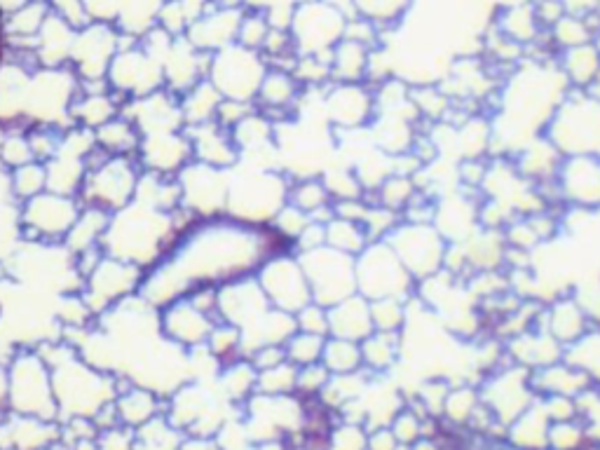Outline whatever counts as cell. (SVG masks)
Here are the masks:
<instances>
[{"label":"cell","mask_w":600,"mask_h":450,"mask_svg":"<svg viewBox=\"0 0 600 450\" xmlns=\"http://www.w3.org/2000/svg\"><path fill=\"white\" fill-rule=\"evenodd\" d=\"M286 249L270 225H249L230 216L197 221L172 254L146 272L139 296L162 310L202 286H223L256 275L270 256Z\"/></svg>","instance_id":"1"},{"label":"cell","mask_w":600,"mask_h":450,"mask_svg":"<svg viewBox=\"0 0 600 450\" xmlns=\"http://www.w3.org/2000/svg\"><path fill=\"white\" fill-rule=\"evenodd\" d=\"M195 223L197 218L183 207L174 214H167L158 207L134 200L125 209L111 214L101 249L106 256L134 263L148 272L172 254L181 237Z\"/></svg>","instance_id":"2"},{"label":"cell","mask_w":600,"mask_h":450,"mask_svg":"<svg viewBox=\"0 0 600 450\" xmlns=\"http://www.w3.org/2000/svg\"><path fill=\"white\" fill-rule=\"evenodd\" d=\"M289 190L291 181L279 169H233L225 216L249 225H270L289 202Z\"/></svg>","instance_id":"3"},{"label":"cell","mask_w":600,"mask_h":450,"mask_svg":"<svg viewBox=\"0 0 600 450\" xmlns=\"http://www.w3.org/2000/svg\"><path fill=\"white\" fill-rule=\"evenodd\" d=\"M10 371V411L17 415L54 420L59 413L54 397L52 368L38 350H19L8 361Z\"/></svg>","instance_id":"4"},{"label":"cell","mask_w":600,"mask_h":450,"mask_svg":"<svg viewBox=\"0 0 600 450\" xmlns=\"http://www.w3.org/2000/svg\"><path fill=\"white\" fill-rule=\"evenodd\" d=\"M143 169L136 158H108L101 165L87 169L78 200L83 207H97L108 214L125 209L134 202Z\"/></svg>","instance_id":"5"},{"label":"cell","mask_w":600,"mask_h":450,"mask_svg":"<svg viewBox=\"0 0 600 450\" xmlns=\"http://www.w3.org/2000/svg\"><path fill=\"white\" fill-rule=\"evenodd\" d=\"M298 258L310 282L315 303L333 308L340 300L357 293V256L343 254L331 247H319L298 254Z\"/></svg>","instance_id":"6"},{"label":"cell","mask_w":600,"mask_h":450,"mask_svg":"<svg viewBox=\"0 0 600 450\" xmlns=\"http://www.w3.org/2000/svg\"><path fill=\"white\" fill-rule=\"evenodd\" d=\"M19 228L26 242L36 244H64L66 235L78 221L83 202L45 190L43 195L19 204Z\"/></svg>","instance_id":"7"},{"label":"cell","mask_w":600,"mask_h":450,"mask_svg":"<svg viewBox=\"0 0 600 450\" xmlns=\"http://www.w3.org/2000/svg\"><path fill=\"white\" fill-rule=\"evenodd\" d=\"M265 73H268V64L261 52L230 45L211 57L207 80L221 92L223 99L256 104V94L261 90Z\"/></svg>","instance_id":"8"},{"label":"cell","mask_w":600,"mask_h":450,"mask_svg":"<svg viewBox=\"0 0 600 450\" xmlns=\"http://www.w3.org/2000/svg\"><path fill=\"white\" fill-rule=\"evenodd\" d=\"M258 284L265 296H268L272 308L296 315L312 303L310 282L305 277L303 265H300L298 254H293L291 249L279 251V254L270 256L256 272Z\"/></svg>","instance_id":"9"},{"label":"cell","mask_w":600,"mask_h":450,"mask_svg":"<svg viewBox=\"0 0 600 450\" xmlns=\"http://www.w3.org/2000/svg\"><path fill=\"white\" fill-rule=\"evenodd\" d=\"M143 277H146V270L139 268V265L120 261V258L113 256H104L97 268L85 277L83 291L80 293H83L87 305H90L99 319L104 312L122 303V300L136 296L141 289Z\"/></svg>","instance_id":"10"},{"label":"cell","mask_w":600,"mask_h":450,"mask_svg":"<svg viewBox=\"0 0 600 450\" xmlns=\"http://www.w3.org/2000/svg\"><path fill=\"white\" fill-rule=\"evenodd\" d=\"M345 24L347 19L333 5L322 3V0L298 5L289 24L298 57L333 50L345 36Z\"/></svg>","instance_id":"11"},{"label":"cell","mask_w":600,"mask_h":450,"mask_svg":"<svg viewBox=\"0 0 600 450\" xmlns=\"http://www.w3.org/2000/svg\"><path fill=\"white\" fill-rule=\"evenodd\" d=\"M181 186V207L188 209L197 221L225 216L230 190V172L190 162L176 176Z\"/></svg>","instance_id":"12"},{"label":"cell","mask_w":600,"mask_h":450,"mask_svg":"<svg viewBox=\"0 0 600 450\" xmlns=\"http://www.w3.org/2000/svg\"><path fill=\"white\" fill-rule=\"evenodd\" d=\"M406 279V265L390 244H368L357 256V293L366 300L399 298L406 289Z\"/></svg>","instance_id":"13"},{"label":"cell","mask_w":600,"mask_h":450,"mask_svg":"<svg viewBox=\"0 0 600 450\" xmlns=\"http://www.w3.org/2000/svg\"><path fill=\"white\" fill-rule=\"evenodd\" d=\"M108 85H111V92L122 94L125 101L148 97L165 87V68L141 45H136L132 50L115 54L113 64L108 68Z\"/></svg>","instance_id":"14"},{"label":"cell","mask_w":600,"mask_h":450,"mask_svg":"<svg viewBox=\"0 0 600 450\" xmlns=\"http://www.w3.org/2000/svg\"><path fill=\"white\" fill-rule=\"evenodd\" d=\"M120 52V33L113 24L90 22L78 31L73 43L71 61L80 83H94V80H108L115 54Z\"/></svg>","instance_id":"15"},{"label":"cell","mask_w":600,"mask_h":450,"mask_svg":"<svg viewBox=\"0 0 600 450\" xmlns=\"http://www.w3.org/2000/svg\"><path fill=\"white\" fill-rule=\"evenodd\" d=\"M270 310L272 305L256 275L218 286V319L235 324L242 331V338L249 336Z\"/></svg>","instance_id":"16"},{"label":"cell","mask_w":600,"mask_h":450,"mask_svg":"<svg viewBox=\"0 0 600 450\" xmlns=\"http://www.w3.org/2000/svg\"><path fill=\"white\" fill-rule=\"evenodd\" d=\"M120 115L132 120L141 136L169 134L186 129V122H183L181 113V97L169 92L167 87L148 94V97L127 101V104L122 106Z\"/></svg>","instance_id":"17"},{"label":"cell","mask_w":600,"mask_h":450,"mask_svg":"<svg viewBox=\"0 0 600 450\" xmlns=\"http://www.w3.org/2000/svg\"><path fill=\"white\" fill-rule=\"evenodd\" d=\"M218 319L202 312L188 296L165 305L160 310V329L162 336L172 340L183 350H195V347L207 345V338Z\"/></svg>","instance_id":"18"},{"label":"cell","mask_w":600,"mask_h":450,"mask_svg":"<svg viewBox=\"0 0 600 450\" xmlns=\"http://www.w3.org/2000/svg\"><path fill=\"white\" fill-rule=\"evenodd\" d=\"M143 172L158 176H179L186 165L193 162V143L186 129L169 134L141 136V148L136 155Z\"/></svg>","instance_id":"19"},{"label":"cell","mask_w":600,"mask_h":450,"mask_svg":"<svg viewBox=\"0 0 600 450\" xmlns=\"http://www.w3.org/2000/svg\"><path fill=\"white\" fill-rule=\"evenodd\" d=\"M186 134L193 143V160L202 165L223 169V172H233L240 165L242 155L240 148L233 139V132L228 127L218 125V122H207V125L186 127Z\"/></svg>","instance_id":"20"},{"label":"cell","mask_w":600,"mask_h":450,"mask_svg":"<svg viewBox=\"0 0 600 450\" xmlns=\"http://www.w3.org/2000/svg\"><path fill=\"white\" fill-rule=\"evenodd\" d=\"M242 17L244 12L237 8H214L190 22L186 38L195 50L216 54L235 43Z\"/></svg>","instance_id":"21"},{"label":"cell","mask_w":600,"mask_h":450,"mask_svg":"<svg viewBox=\"0 0 600 450\" xmlns=\"http://www.w3.org/2000/svg\"><path fill=\"white\" fill-rule=\"evenodd\" d=\"M298 101V80L291 71L282 68H268L261 90L256 94V108L265 118H270L275 125L279 120H289L291 111Z\"/></svg>","instance_id":"22"},{"label":"cell","mask_w":600,"mask_h":450,"mask_svg":"<svg viewBox=\"0 0 600 450\" xmlns=\"http://www.w3.org/2000/svg\"><path fill=\"white\" fill-rule=\"evenodd\" d=\"M371 108V97H368V92L357 83H340L338 87H333L331 94H326L324 99L326 118H329L331 125L345 129L364 125L368 115H371Z\"/></svg>","instance_id":"23"},{"label":"cell","mask_w":600,"mask_h":450,"mask_svg":"<svg viewBox=\"0 0 600 450\" xmlns=\"http://www.w3.org/2000/svg\"><path fill=\"white\" fill-rule=\"evenodd\" d=\"M373 331L371 300L359 296V293H354V296L340 300V303L329 308V336L361 343Z\"/></svg>","instance_id":"24"},{"label":"cell","mask_w":600,"mask_h":450,"mask_svg":"<svg viewBox=\"0 0 600 450\" xmlns=\"http://www.w3.org/2000/svg\"><path fill=\"white\" fill-rule=\"evenodd\" d=\"M78 31L71 22L52 12L38 33V61L43 68H64L66 61H71L73 43Z\"/></svg>","instance_id":"25"},{"label":"cell","mask_w":600,"mask_h":450,"mask_svg":"<svg viewBox=\"0 0 600 450\" xmlns=\"http://www.w3.org/2000/svg\"><path fill=\"white\" fill-rule=\"evenodd\" d=\"M45 167L47 190L68 197L80 195L87 176V158H83L80 153H73V150L68 148H59V153L54 155L50 162H45Z\"/></svg>","instance_id":"26"},{"label":"cell","mask_w":600,"mask_h":450,"mask_svg":"<svg viewBox=\"0 0 600 450\" xmlns=\"http://www.w3.org/2000/svg\"><path fill=\"white\" fill-rule=\"evenodd\" d=\"M122 106H125V101H120V97L115 92H101V94L80 92L71 106V118L75 125L97 132L99 127L106 125V122L118 118L122 113Z\"/></svg>","instance_id":"27"},{"label":"cell","mask_w":600,"mask_h":450,"mask_svg":"<svg viewBox=\"0 0 600 450\" xmlns=\"http://www.w3.org/2000/svg\"><path fill=\"white\" fill-rule=\"evenodd\" d=\"M331 193L326 188L324 179H315V176H305V179L291 181L289 190V204L305 211L312 221L329 223L333 216V204H331Z\"/></svg>","instance_id":"28"},{"label":"cell","mask_w":600,"mask_h":450,"mask_svg":"<svg viewBox=\"0 0 600 450\" xmlns=\"http://www.w3.org/2000/svg\"><path fill=\"white\" fill-rule=\"evenodd\" d=\"M108 223H111V214H108V211L97 207H83L78 221H75V225L71 228V233L66 235L64 247L71 251L73 256L83 254L87 249L101 247V240H104Z\"/></svg>","instance_id":"29"},{"label":"cell","mask_w":600,"mask_h":450,"mask_svg":"<svg viewBox=\"0 0 600 450\" xmlns=\"http://www.w3.org/2000/svg\"><path fill=\"white\" fill-rule=\"evenodd\" d=\"M94 136H97V146L113 158H136L139 155L141 132L125 115L106 122L104 127L94 132Z\"/></svg>","instance_id":"30"},{"label":"cell","mask_w":600,"mask_h":450,"mask_svg":"<svg viewBox=\"0 0 600 450\" xmlns=\"http://www.w3.org/2000/svg\"><path fill=\"white\" fill-rule=\"evenodd\" d=\"M167 0H122L120 15L115 19L120 33L141 40L146 33H150L160 22L162 5Z\"/></svg>","instance_id":"31"},{"label":"cell","mask_w":600,"mask_h":450,"mask_svg":"<svg viewBox=\"0 0 600 450\" xmlns=\"http://www.w3.org/2000/svg\"><path fill=\"white\" fill-rule=\"evenodd\" d=\"M221 101H223L221 92H218L209 80H202V83H197L193 90L181 94V113L186 127H197V125H207V122H214Z\"/></svg>","instance_id":"32"},{"label":"cell","mask_w":600,"mask_h":450,"mask_svg":"<svg viewBox=\"0 0 600 450\" xmlns=\"http://www.w3.org/2000/svg\"><path fill=\"white\" fill-rule=\"evenodd\" d=\"M120 422L125 427H143L150 420L158 418V394L153 390H141V387H129L115 397Z\"/></svg>","instance_id":"33"},{"label":"cell","mask_w":600,"mask_h":450,"mask_svg":"<svg viewBox=\"0 0 600 450\" xmlns=\"http://www.w3.org/2000/svg\"><path fill=\"white\" fill-rule=\"evenodd\" d=\"M368 59L371 57H368L366 45L343 38L333 47L331 78L340 80V83H359L368 73Z\"/></svg>","instance_id":"34"},{"label":"cell","mask_w":600,"mask_h":450,"mask_svg":"<svg viewBox=\"0 0 600 450\" xmlns=\"http://www.w3.org/2000/svg\"><path fill=\"white\" fill-rule=\"evenodd\" d=\"M326 247L343 251V254L359 256L368 247L366 228L357 221H347V218L333 216L326 223Z\"/></svg>","instance_id":"35"},{"label":"cell","mask_w":600,"mask_h":450,"mask_svg":"<svg viewBox=\"0 0 600 450\" xmlns=\"http://www.w3.org/2000/svg\"><path fill=\"white\" fill-rule=\"evenodd\" d=\"M8 181H10V195L15 197L19 204H24L33 200V197L43 195L47 190V167L43 162L33 160L29 165L8 172Z\"/></svg>","instance_id":"36"},{"label":"cell","mask_w":600,"mask_h":450,"mask_svg":"<svg viewBox=\"0 0 600 450\" xmlns=\"http://www.w3.org/2000/svg\"><path fill=\"white\" fill-rule=\"evenodd\" d=\"M207 352L214 357L218 364H233V361L244 357V347H242V331L237 329L235 324L221 322L218 319L214 329H211L209 338H207Z\"/></svg>","instance_id":"37"},{"label":"cell","mask_w":600,"mask_h":450,"mask_svg":"<svg viewBox=\"0 0 600 450\" xmlns=\"http://www.w3.org/2000/svg\"><path fill=\"white\" fill-rule=\"evenodd\" d=\"M364 361V354H361V343H354V340H345V338H326L324 345V354H322V364L329 368L331 375H347L354 373Z\"/></svg>","instance_id":"38"},{"label":"cell","mask_w":600,"mask_h":450,"mask_svg":"<svg viewBox=\"0 0 600 450\" xmlns=\"http://www.w3.org/2000/svg\"><path fill=\"white\" fill-rule=\"evenodd\" d=\"M258 371L247 357L225 364L221 373V390L228 399H247L254 397L251 392H256Z\"/></svg>","instance_id":"39"},{"label":"cell","mask_w":600,"mask_h":450,"mask_svg":"<svg viewBox=\"0 0 600 450\" xmlns=\"http://www.w3.org/2000/svg\"><path fill=\"white\" fill-rule=\"evenodd\" d=\"M33 160H36V155H33L29 141V129L5 127L3 136H0V162H3L5 172L29 165Z\"/></svg>","instance_id":"40"},{"label":"cell","mask_w":600,"mask_h":450,"mask_svg":"<svg viewBox=\"0 0 600 450\" xmlns=\"http://www.w3.org/2000/svg\"><path fill=\"white\" fill-rule=\"evenodd\" d=\"M298 366L291 364L289 359L284 364L272 366L268 371H258L256 392L268 394V397H291L296 392Z\"/></svg>","instance_id":"41"},{"label":"cell","mask_w":600,"mask_h":450,"mask_svg":"<svg viewBox=\"0 0 600 450\" xmlns=\"http://www.w3.org/2000/svg\"><path fill=\"white\" fill-rule=\"evenodd\" d=\"M324 345L326 338L324 336H315V333H305V331H296L293 336L286 340L284 350H286V359L291 364L300 366H310L322 361L324 354Z\"/></svg>","instance_id":"42"},{"label":"cell","mask_w":600,"mask_h":450,"mask_svg":"<svg viewBox=\"0 0 600 450\" xmlns=\"http://www.w3.org/2000/svg\"><path fill=\"white\" fill-rule=\"evenodd\" d=\"M57 319L64 324V329H90L92 319H97L83 293H66L57 305Z\"/></svg>","instance_id":"43"},{"label":"cell","mask_w":600,"mask_h":450,"mask_svg":"<svg viewBox=\"0 0 600 450\" xmlns=\"http://www.w3.org/2000/svg\"><path fill=\"white\" fill-rule=\"evenodd\" d=\"M310 221L312 218L305 214V211H300L298 207H293V204L286 202L284 207L277 211V216L270 221V228L275 230V233L286 242V247L293 251V242H296L300 233L308 228Z\"/></svg>","instance_id":"44"},{"label":"cell","mask_w":600,"mask_h":450,"mask_svg":"<svg viewBox=\"0 0 600 450\" xmlns=\"http://www.w3.org/2000/svg\"><path fill=\"white\" fill-rule=\"evenodd\" d=\"M598 68H600V50H596L593 45H579V47H570L568 52V71L579 83H591V80L598 78Z\"/></svg>","instance_id":"45"},{"label":"cell","mask_w":600,"mask_h":450,"mask_svg":"<svg viewBox=\"0 0 600 450\" xmlns=\"http://www.w3.org/2000/svg\"><path fill=\"white\" fill-rule=\"evenodd\" d=\"M361 354L366 364L373 368H385L394 359V333L373 331L366 340H361Z\"/></svg>","instance_id":"46"},{"label":"cell","mask_w":600,"mask_h":450,"mask_svg":"<svg viewBox=\"0 0 600 450\" xmlns=\"http://www.w3.org/2000/svg\"><path fill=\"white\" fill-rule=\"evenodd\" d=\"M270 19L263 15V12H251V15L242 17L240 31H237V45L247 47V50L261 52V47L265 43V38H268L270 33Z\"/></svg>","instance_id":"47"},{"label":"cell","mask_w":600,"mask_h":450,"mask_svg":"<svg viewBox=\"0 0 600 450\" xmlns=\"http://www.w3.org/2000/svg\"><path fill=\"white\" fill-rule=\"evenodd\" d=\"M408 0H354V8L364 19L373 24L392 22L401 15Z\"/></svg>","instance_id":"48"},{"label":"cell","mask_w":600,"mask_h":450,"mask_svg":"<svg viewBox=\"0 0 600 450\" xmlns=\"http://www.w3.org/2000/svg\"><path fill=\"white\" fill-rule=\"evenodd\" d=\"M371 317H373V329L394 333L401 326L404 319V310H401L399 298H380L371 300Z\"/></svg>","instance_id":"49"},{"label":"cell","mask_w":600,"mask_h":450,"mask_svg":"<svg viewBox=\"0 0 600 450\" xmlns=\"http://www.w3.org/2000/svg\"><path fill=\"white\" fill-rule=\"evenodd\" d=\"M331 380V371L326 368L322 361L310 366H300L298 368V380H296V392L305 394V397H315V394H322L326 390Z\"/></svg>","instance_id":"50"},{"label":"cell","mask_w":600,"mask_h":450,"mask_svg":"<svg viewBox=\"0 0 600 450\" xmlns=\"http://www.w3.org/2000/svg\"><path fill=\"white\" fill-rule=\"evenodd\" d=\"M296 324H298V331L329 338V308H324V305H319L312 300V303L305 305L303 310L296 312Z\"/></svg>","instance_id":"51"},{"label":"cell","mask_w":600,"mask_h":450,"mask_svg":"<svg viewBox=\"0 0 600 450\" xmlns=\"http://www.w3.org/2000/svg\"><path fill=\"white\" fill-rule=\"evenodd\" d=\"M322 179L326 183V188H329L331 197H338V202L340 200H357L361 193L357 176L347 174L345 169H329Z\"/></svg>","instance_id":"52"},{"label":"cell","mask_w":600,"mask_h":450,"mask_svg":"<svg viewBox=\"0 0 600 450\" xmlns=\"http://www.w3.org/2000/svg\"><path fill=\"white\" fill-rule=\"evenodd\" d=\"M556 36L561 43L570 45V47H579V45H586L589 43L591 38V31L586 29L584 19H575V17H563L561 22H558L556 26Z\"/></svg>","instance_id":"53"},{"label":"cell","mask_w":600,"mask_h":450,"mask_svg":"<svg viewBox=\"0 0 600 450\" xmlns=\"http://www.w3.org/2000/svg\"><path fill=\"white\" fill-rule=\"evenodd\" d=\"M94 441H97L99 450H134L132 427L115 425L111 429H101Z\"/></svg>","instance_id":"54"},{"label":"cell","mask_w":600,"mask_h":450,"mask_svg":"<svg viewBox=\"0 0 600 450\" xmlns=\"http://www.w3.org/2000/svg\"><path fill=\"white\" fill-rule=\"evenodd\" d=\"M256 111V104H249V101H233V99H223L221 106H218L216 113V122L218 125L233 129L235 125Z\"/></svg>","instance_id":"55"},{"label":"cell","mask_w":600,"mask_h":450,"mask_svg":"<svg viewBox=\"0 0 600 450\" xmlns=\"http://www.w3.org/2000/svg\"><path fill=\"white\" fill-rule=\"evenodd\" d=\"M85 15L90 22L99 24H113L120 15L122 0H80Z\"/></svg>","instance_id":"56"},{"label":"cell","mask_w":600,"mask_h":450,"mask_svg":"<svg viewBox=\"0 0 600 450\" xmlns=\"http://www.w3.org/2000/svg\"><path fill=\"white\" fill-rule=\"evenodd\" d=\"M326 247V223L310 221L308 228L300 233V237L293 242V254H305V251Z\"/></svg>","instance_id":"57"},{"label":"cell","mask_w":600,"mask_h":450,"mask_svg":"<svg viewBox=\"0 0 600 450\" xmlns=\"http://www.w3.org/2000/svg\"><path fill=\"white\" fill-rule=\"evenodd\" d=\"M408 195H411V186H408V181L399 179V176H394V179L385 181L380 186V200H383L385 209H399L408 200Z\"/></svg>","instance_id":"58"},{"label":"cell","mask_w":600,"mask_h":450,"mask_svg":"<svg viewBox=\"0 0 600 450\" xmlns=\"http://www.w3.org/2000/svg\"><path fill=\"white\" fill-rule=\"evenodd\" d=\"M251 364L256 366V371H268L272 366H279L286 361V350L284 345H263L254 350L247 357Z\"/></svg>","instance_id":"59"},{"label":"cell","mask_w":600,"mask_h":450,"mask_svg":"<svg viewBox=\"0 0 600 450\" xmlns=\"http://www.w3.org/2000/svg\"><path fill=\"white\" fill-rule=\"evenodd\" d=\"M565 5L563 0H542L535 8V19L544 26H556L563 19Z\"/></svg>","instance_id":"60"},{"label":"cell","mask_w":600,"mask_h":450,"mask_svg":"<svg viewBox=\"0 0 600 450\" xmlns=\"http://www.w3.org/2000/svg\"><path fill=\"white\" fill-rule=\"evenodd\" d=\"M176 450H223L221 443L211 436H190V439L181 441Z\"/></svg>","instance_id":"61"},{"label":"cell","mask_w":600,"mask_h":450,"mask_svg":"<svg viewBox=\"0 0 600 450\" xmlns=\"http://www.w3.org/2000/svg\"><path fill=\"white\" fill-rule=\"evenodd\" d=\"M394 443H397V436L394 432H385V429H380V432H375V436L371 439V450H394Z\"/></svg>","instance_id":"62"},{"label":"cell","mask_w":600,"mask_h":450,"mask_svg":"<svg viewBox=\"0 0 600 450\" xmlns=\"http://www.w3.org/2000/svg\"><path fill=\"white\" fill-rule=\"evenodd\" d=\"M0 408L10 411V371L8 364H0Z\"/></svg>","instance_id":"63"},{"label":"cell","mask_w":600,"mask_h":450,"mask_svg":"<svg viewBox=\"0 0 600 450\" xmlns=\"http://www.w3.org/2000/svg\"><path fill=\"white\" fill-rule=\"evenodd\" d=\"M3 172H5V167H3V162H0V176H3Z\"/></svg>","instance_id":"64"}]
</instances>
